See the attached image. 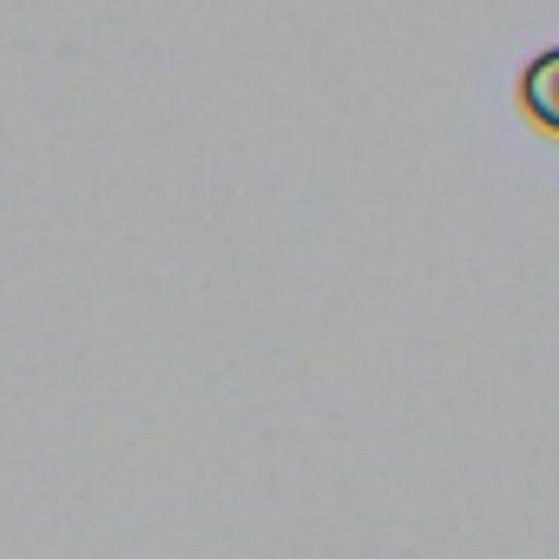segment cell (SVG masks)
I'll use <instances>...</instances> for the list:
<instances>
[{
	"label": "cell",
	"instance_id": "1",
	"mask_svg": "<svg viewBox=\"0 0 559 559\" xmlns=\"http://www.w3.org/2000/svg\"><path fill=\"white\" fill-rule=\"evenodd\" d=\"M520 112L539 126V132H552L559 139V47H546V53H533L526 67H520Z\"/></svg>",
	"mask_w": 559,
	"mask_h": 559
}]
</instances>
